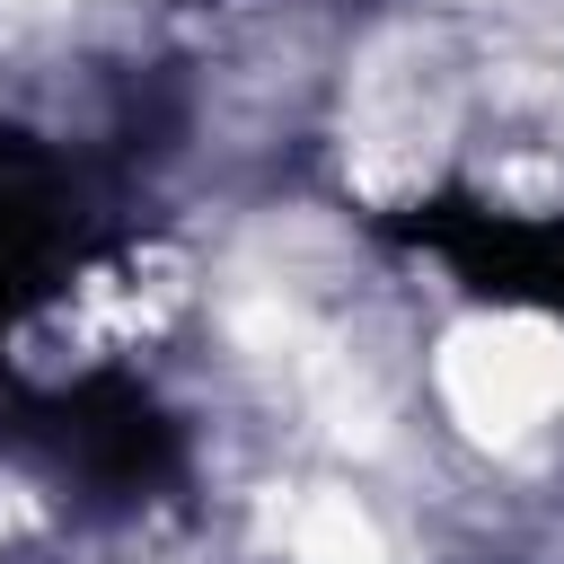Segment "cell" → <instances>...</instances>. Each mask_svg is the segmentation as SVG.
Returning a JSON list of instances; mask_svg holds the SVG:
<instances>
[{
    "instance_id": "obj_2",
    "label": "cell",
    "mask_w": 564,
    "mask_h": 564,
    "mask_svg": "<svg viewBox=\"0 0 564 564\" xmlns=\"http://www.w3.org/2000/svg\"><path fill=\"white\" fill-rule=\"evenodd\" d=\"M291 555L300 564H379V529H370V511H352V494H308L291 511Z\"/></svg>"
},
{
    "instance_id": "obj_1",
    "label": "cell",
    "mask_w": 564,
    "mask_h": 564,
    "mask_svg": "<svg viewBox=\"0 0 564 564\" xmlns=\"http://www.w3.org/2000/svg\"><path fill=\"white\" fill-rule=\"evenodd\" d=\"M441 388L485 441H520L529 423L564 414V335H546L529 317L458 326L441 352Z\"/></svg>"
}]
</instances>
